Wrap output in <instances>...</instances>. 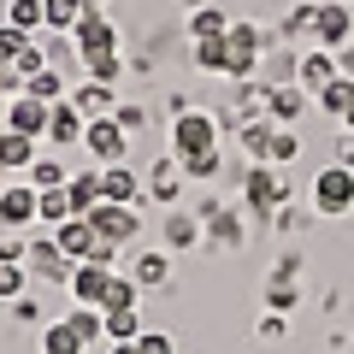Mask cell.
Returning <instances> with one entry per match:
<instances>
[{"label":"cell","instance_id":"obj_16","mask_svg":"<svg viewBox=\"0 0 354 354\" xmlns=\"http://www.w3.org/2000/svg\"><path fill=\"white\" fill-rule=\"evenodd\" d=\"M207 242V218L201 213H183L177 207L171 218H165V248H201Z\"/></svg>","mask_w":354,"mask_h":354},{"label":"cell","instance_id":"obj_45","mask_svg":"<svg viewBox=\"0 0 354 354\" xmlns=\"http://www.w3.org/2000/svg\"><path fill=\"white\" fill-rule=\"evenodd\" d=\"M260 337H283V313H266L260 319Z\"/></svg>","mask_w":354,"mask_h":354},{"label":"cell","instance_id":"obj_17","mask_svg":"<svg viewBox=\"0 0 354 354\" xmlns=\"http://www.w3.org/2000/svg\"><path fill=\"white\" fill-rule=\"evenodd\" d=\"M130 278H136V290H165L171 283V260H165V248H148L130 260Z\"/></svg>","mask_w":354,"mask_h":354},{"label":"cell","instance_id":"obj_21","mask_svg":"<svg viewBox=\"0 0 354 354\" xmlns=\"http://www.w3.org/2000/svg\"><path fill=\"white\" fill-rule=\"evenodd\" d=\"M236 130H242V136H236L242 153H254L260 165L272 160V136H278V124H272V118H248V124H236Z\"/></svg>","mask_w":354,"mask_h":354},{"label":"cell","instance_id":"obj_25","mask_svg":"<svg viewBox=\"0 0 354 354\" xmlns=\"http://www.w3.org/2000/svg\"><path fill=\"white\" fill-rule=\"evenodd\" d=\"M71 106L83 118H106L118 101H113V88H106V83H88V88H77V95H71Z\"/></svg>","mask_w":354,"mask_h":354},{"label":"cell","instance_id":"obj_33","mask_svg":"<svg viewBox=\"0 0 354 354\" xmlns=\"http://www.w3.org/2000/svg\"><path fill=\"white\" fill-rule=\"evenodd\" d=\"M230 30V12H218V6H201V12L189 18V36L201 41V36H225Z\"/></svg>","mask_w":354,"mask_h":354},{"label":"cell","instance_id":"obj_44","mask_svg":"<svg viewBox=\"0 0 354 354\" xmlns=\"http://www.w3.org/2000/svg\"><path fill=\"white\" fill-rule=\"evenodd\" d=\"M12 319H41V307H36V295H18V301H12Z\"/></svg>","mask_w":354,"mask_h":354},{"label":"cell","instance_id":"obj_40","mask_svg":"<svg viewBox=\"0 0 354 354\" xmlns=\"http://www.w3.org/2000/svg\"><path fill=\"white\" fill-rule=\"evenodd\" d=\"M12 71L24 77V83H30V77H36V71H48V59H41V48H36V36H30V48H24V53H18V59H12Z\"/></svg>","mask_w":354,"mask_h":354},{"label":"cell","instance_id":"obj_34","mask_svg":"<svg viewBox=\"0 0 354 354\" xmlns=\"http://www.w3.org/2000/svg\"><path fill=\"white\" fill-rule=\"evenodd\" d=\"M207 242H230V248H236L242 242V225H236V213H207Z\"/></svg>","mask_w":354,"mask_h":354},{"label":"cell","instance_id":"obj_38","mask_svg":"<svg viewBox=\"0 0 354 354\" xmlns=\"http://www.w3.org/2000/svg\"><path fill=\"white\" fill-rule=\"evenodd\" d=\"M295 153H301V136H295L290 124H278V136H272V160H266V165H290Z\"/></svg>","mask_w":354,"mask_h":354},{"label":"cell","instance_id":"obj_49","mask_svg":"<svg viewBox=\"0 0 354 354\" xmlns=\"http://www.w3.org/2000/svg\"><path fill=\"white\" fill-rule=\"evenodd\" d=\"M342 130H354V106H348V118H342Z\"/></svg>","mask_w":354,"mask_h":354},{"label":"cell","instance_id":"obj_8","mask_svg":"<svg viewBox=\"0 0 354 354\" xmlns=\"http://www.w3.org/2000/svg\"><path fill=\"white\" fill-rule=\"evenodd\" d=\"M24 266H30V278H41V283H71V272H77V260H65L53 236H36V242H30Z\"/></svg>","mask_w":354,"mask_h":354},{"label":"cell","instance_id":"obj_7","mask_svg":"<svg viewBox=\"0 0 354 354\" xmlns=\"http://www.w3.org/2000/svg\"><path fill=\"white\" fill-rule=\"evenodd\" d=\"M313 36H319V48H348V36H354V12H348V0H325V6H313Z\"/></svg>","mask_w":354,"mask_h":354},{"label":"cell","instance_id":"obj_13","mask_svg":"<svg viewBox=\"0 0 354 354\" xmlns=\"http://www.w3.org/2000/svg\"><path fill=\"white\" fill-rule=\"evenodd\" d=\"M6 130H24V136H48V101H36V95H12L6 101Z\"/></svg>","mask_w":354,"mask_h":354},{"label":"cell","instance_id":"obj_42","mask_svg":"<svg viewBox=\"0 0 354 354\" xmlns=\"http://www.w3.org/2000/svg\"><path fill=\"white\" fill-rule=\"evenodd\" d=\"M113 118H118V130H124V136H136V130L148 124V118H142V106H113Z\"/></svg>","mask_w":354,"mask_h":354},{"label":"cell","instance_id":"obj_32","mask_svg":"<svg viewBox=\"0 0 354 354\" xmlns=\"http://www.w3.org/2000/svg\"><path fill=\"white\" fill-rule=\"evenodd\" d=\"M6 24L30 30V36H41V0H6Z\"/></svg>","mask_w":354,"mask_h":354},{"label":"cell","instance_id":"obj_27","mask_svg":"<svg viewBox=\"0 0 354 354\" xmlns=\"http://www.w3.org/2000/svg\"><path fill=\"white\" fill-rule=\"evenodd\" d=\"M30 183H36V189H65V177H71V171H65V160H59V153H36V165H30Z\"/></svg>","mask_w":354,"mask_h":354},{"label":"cell","instance_id":"obj_18","mask_svg":"<svg viewBox=\"0 0 354 354\" xmlns=\"http://www.w3.org/2000/svg\"><path fill=\"white\" fill-rule=\"evenodd\" d=\"M230 59H236V48H230V30H225V36H201V41H195V65H201V71L230 77Z\"/></svg>","mask_w":354,"mask_h":354},{"label":"cell","instance_id":"obj_19","mask_svg":"<svg viewBox=\"0 0 354 354\" xmlns=\"http://www.w3.org/2000/svg\"><path fill=\"white\" fill-rule=\"evenodd\" d=\"M307 101H313V95H307L301 83H278V88H272V101H266V113H272V124H295Z\"/></svg>","mask_w":354,"mask_h":354},{"label":"cell","instance_id":"obj_28","mask_svg":"<svg viewBox=\"0 0 354 354\" xmlns=\"http://www.w3.org/2000/svg\"><path fill=\"white\" fill-rule=\"evenodd\" d=\"M118 307H142V290H136V278H130V272H113V283H106L101 313H118Z\"/></svg>","mask_w":354,"mask_h":354},{"label":"cell","instance_id":"obj_37","mask_svg":"<svg viewBox=\"0 0 354 354\" xmlns=\"http://www.w3.org/2000/svg\"><path fill=\"white\" fill-rule=\"evenodd\" d=\"M71 330H77L83 342L106 337V319H101V307H77V313H71Z\"/></svg>","mask_w":354,"mask_h":354},{"label":"cell","instance_id":"obj_23","mask_svg":"<svg viewBox=\"0 0 354 354\" xmlns=\"http://www.w3.org/2000/svg\"><path fill=\"white\" fill-rule=\"evenodd\" d=\"M88 342L71 330V319H53V325H41V354H83Z\"/></svg>","mask_w":354,"mask_h":354},{"label":"cell","instance_id":"obj_41","mask_svg":"<svg viewBox=\"0 0 354 354\" xmlns=\"http://www.w3.org/2000/svg\"><path fill=\"white\" fill-rule=\"evenodd\" d=\"M136 354H177V342L165 337V330H142V337H136Z\"/></svg>","mask_w":354,"mask_h":354},{"label":"cell","instance_id":"obj_14","mask_svg":"<svg viewBox=\"0 0 354 354\" xmlns=\"http://www.w3.org/2000/svg\"><path fill=\"white\" fill-rule=\"evenodd\" d=\"M101 201H124V207H142V183L130 165H101Z\"/></svg>","mask_w":354,"mask_h":354},{"label":"cell","instance_id":"obj_9","mask_svg":"<svg viewBox=\"0 0 354 354\" xmlns=\"http://www.w3.org/2000/svg\"><path fill=\"white\" fill-rule=\"evenodd\" d=\"M83 130H88V118L77 113L71 95H65V101L48 106V136H41V142H48V148H77V142H83Z\"/></svg>","mask_w":354,"mask_h":354},{"label":"cell","instance_id":"obj_10","mask_svg":"<svg viewBox=\"0 0 354 354\" xmlns=\"http://www.w3.org/2000/svg\"><path fill=\"white\" fill-rule=\"evenodd\" d=\"M53 242H59V254L65 260H95V254H101V236H95V225H88V218H65L59 230H53Z\"/></svg>","mask_w":354,"mask_h":354},{"label":"cell","instance_id":"obj_20","mask_svg":"<svg viewBox=\"0 0 354 354\" xmlns=\"http://www.w3.org/2000/svg\"><path fill=\"white\" fill-rule=\"evenodd\" d=\"M65 195H71L77 218H88L95 207H101V171H71L65 177Z\"/></svg>","mask_w":354,"mask_h":354},{"label":"cell","instance_id":"obj_5","mask_svg":"<svg viewBox=\"0 0 354 354\" xmlns=\"http://www.w3.org/2000/svg\"><path fill=\"white\" fill-rule=\"evenodd\" d=\"M83 148L95 153L101 165H124V153H130V136L118 130V118L106 113V118H88V130H83Z\"/></svg>","mask_w":354,"mask_h":354},{"label":"cell","instance_id":"obj_6","mask_svg":"<svg viewBox=\"0 0 354 354\" xmlns=\"http://www.w3.org/2000/svg\"><path fill=\"white\" fill-rule=\"evenodd\" d=\"M36 213H41V189L36 183H6V189H0V225L6 230H24V225H36Z\"/></svg>","mask_w":354,"mask_h":354},{"label":"cell","instance_id":"obj_26","mask_svg":"<svg viewBox=\"0 0 354 354\" xmlns=\"http://www.w3.org/2000/svg\"><path fill=\"white\" fill-rule=\"evenodd\" d=\"M77 18H83V0H41V30H77Z\"/></svg>","mask_w":354,"mask_h":354},{"label":"cell","instance_id":"obj_35","mask_svg":"<svg viewBox=\"0 0 354 354\" xmlns=\"http://www.w3.org/2000/svg\"><path fill=\"white\" fill-rule=\"evenodd\" d=\"M30 48V30H18V24H0V71H12V59Z\"/></svg>","mask_w":354,"mask_h":354},{"label":"cell","instance_id":"obj_1","mask_svg":"<svg viewBox=\"0 0 354 354\" xmlns=\"http://www.w3.org/2000/svg\"><path fill=\"white\" fill-rule=\"evenodd\" d=\"M283 195H290V183L278 177V165H254V171H242V201H248V213L260 218V225L283 213Z\"/></svg>","mask_w":354,"mask_h":354},{"label":"cell","instance_id":"obj_2","mask_svg":"<svg viewBox=\"0 0 354 354\" xmlns=\"http://www.w3.org/2000/svg\"><path fill=\"white\" fill-rule=\"evenodd\" d=\"M218 148V124L207 113H177L171 124V160H195V153H213Z\"/></svg>","mask_w":354,"mask_h":354},{"label":"cell","instance_id":"obj_4","mask_svg":"<svg viewBox=\"0 0 354 354\" xmlns=\"http://www.w3.org/2000/svg\"><path fill=\"white\" fill-rule=\"evenodd\" d=\"M88 225H95V236H101V242L124 248V242H136V230H142V207H124V201H101L95 213H88Z\"/></svg>","mask_w":354,"mask_h":354},{"label":"cell","instance_id":"obj_29","mask_svg":"<svg viewBox=\"0 0 354 354\" xmlns=\"http://www.w3.org/2000/svg\"><path fill=\"white\" fill-rule=\"evenodd\" d=\"M106 319V337L113 342H136L142 337V307H118V313H101Z\"/></svg>","mask_w":354,"mask_h":354},{"label":"cell","instance_id":"obj_24","mask_svg":"<svg viewBox=\"0 0 354 354\" xmlns=\"http://www.w3.org/2000/svg\"><path fill=\"white\" fill-rule=\"evenodd\" d=\"M65 218H77L71 195H65V189H41V213H36V225H41V230H48V236H53V230H59Z\"/></svg>","mask_w":354,"mask_h":354},{"label":"cell","instance_id":"obj_43","mask_svg":"<svg viewBox=\"0 0 354 354\" xmlns=\"http://www.w3.org/2000/svg\"><path fill=\"white\" fill-rule=\"evenodd\" d=\"M337 165L354 171V130H337Z\"/></svg>","mask_w":354,"mask_h":354},{"label":"cell","instance_id":"obj_30","mask_svg":"<svg viewBox=\"0 0 354 354\" xmlns=\"http://www.w3.org/2000/svg\"><path fill=\"white\" fill-rule=\"evenodd\" d=\"M24 290H30V266L24 260H0V301L12 307Z\"/></svg>","mask_w":354,"mask_h":354},{"label":"cell","instance_id":"obj_50","mask_svg":"<svg viewBox=\"0 0 354 354\" xmlns=\"http://www.w3.org/2000/svg\"><path fill=\"white\" fill-rule=\"evenodd\" d=\"M0 189H6V171H0Z\"/></svg>","mask_w":354,"mask_h":354},{"label":"cell","instance_id":"obj_12","mask_svg":"<svg viewBox=\"0 0 354 354\" xmlns=\"http://www.w3.org/2000/svg\"><path fill=\"white\" fill-rule=\"evenodd\" d=\"M106 283H113V266L83 260V266L71 272V295H77V307H101V301H106Z\"/></svg>","mask_w":354,"mask_h":354},{"label":"cell","instance_id":"obj_15","mask_svg":"<svg viewBox=\"0 0 354 354\" xmlns=\"http://www.w3.org/2000/svg\"><path fill=\"white\" fill-rule=\"evenodd\" d=\"M36 165V136L0 124V171H30Z\"/></svg>","mask_w":354,"mask_h":354},{"label":"cell","instance_id":"obj_3","mask_svg":"<svg viewBox=\"0 0 354 354\" xmlns=\"http://www.w3.org/2000/svg\"><path fill=\"white\" fill-rule=\"evenodd\" d=\"M313 207L325 218L354 213V171H348V165H325V171L313 177Z\"/></svg>","mask_w":354,"mask_h":354},{"label":"cell","instance_id":"obj_11","mask_svg":"<svg viewBox=\"0 0 354 354\" xmlns=\"http://www.w3.org/2000/svg\"><path fill=\"white\" fill-rule=\"evenodd\" d=\"M342 77V59L330 48H313V53H301V65H295V83L307 88V95H319L325 83H337Z\"/></svg>","mask_w":354,"mask_h":354},{"label":"cell","instance_id":"obj_36","mask_svg":"<svg viewBox=\"0 0 354 354\" xmlns=\"http://www.w3.org/2000/svg\"><path fill=\"white\" fill-rule=\"evenodd\" d=\"M24 95H36V101H65V83H59V71H36V77H30V83H24Z\"/></svg>","mask_w":354,"mask_h":354},{"label":"cell","instance_id":"obj_46","mask_svg":"<svg viewBox=\"0 0 354 354\" xmlns=\"http://www.w3.org/2000/svg\"><path fill=\"white\" fill-rule=\"evenodd\" d=\"M113 354H136V342H113Z\"/></svg>","mask_w":354,"mask_h":354},{"label":"cell","instance_id":"obj_39","mask_svg":"<svg viewBox=\"0 0 354 354\" xmlns=\"http://www.w3.org/2000/svg\"><path fill=\"white\" fill-rule=\"evenodd\" d=\"M177 165H183V177H195V183H213V177H218V148L213 153H195V160H177Z\"/></svg>","mask_w":354,"mask_h":354},{"label":"cell","instance_id":"obj_48","mask_svg":"<svg viewBox=\"0 0 354 354\" xmlns=\"http://www.w3.org/2000/svg\"><path fill=\"white\" fill-rule=\"evenodd\" d=\"M183 6H189V12H201V6H207V0H183Z\"/></svg>","mask_w":354,"mask_h":354},{"label":"cell","instance_id":"obj_31","mask_svg":"<svg viewBox=\"0 0 354 354\" xmlns=\"http://www.w3.org/2000/svg\"><path fill=\"white\" fill-rule=\"evenodd\" d=\"M177 177H183V165H177V160H160V165H153V201L177 207Z\"/></svg>","mask_w":354,"mask_h":354},{"label":"cell","instance_id":"obj_47","mask_svg":"<svg viewBox=\"0 0 354 354\" xmlns=\"http://www.w3.org/2000/svg\"><path fill=\"white\" fill-rule=\"evenodd\" d=\"M0 124H6V88H0Z\"/></svg>","mask_w":354,"mask_h":354},{"label":"cell","instance_id":"obj_22","mask_svg":"<svg viewBox=\"0 0 354 354\" xmlns=\"http://www.w3.org/2000/svg\"><path fill=\"white\" fill-rule=\"evenodd\" d=\"M313 106H319L325 118H348V106H354V77H337V83H325V88L313 95Z\"/></svg>","mask_w":354,"mask_h":354}]
</instances>
